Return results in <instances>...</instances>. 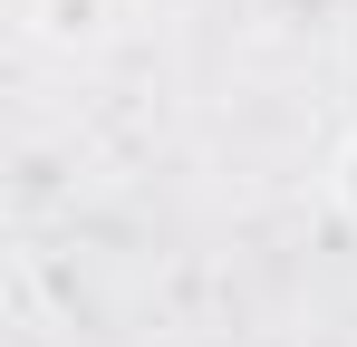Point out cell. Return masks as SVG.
<instances>
[{
  "instance_id": "2",
  "label": "cell",
  "mask_w": 357,
  "mask_h": 347,
  "mask_svg": "<svg viewBox=\"0 0 357 347\" xmlns=\"http://www.w3.org/2000/svg\"><path fill=\"white\" fill-rule=\"evenodd\" d=\"M338 203H348V222H357V135H348V155H338Z\"/></svg>"
},
{
  "instance_id": "1",
  "label": "cell",
  "mask_w": 357,
  "mask_h": 347,
  "mask_svg": "<svg viewBox=\"0 0 357 347\" xmlns=\"http://www.w3.org/2000/svg\"><path fill=\"white\" fill-rule=\"evenodd\" d=\"M97 20H107V0H49V39H97Z\"/></svg>"
}]
</instances>
